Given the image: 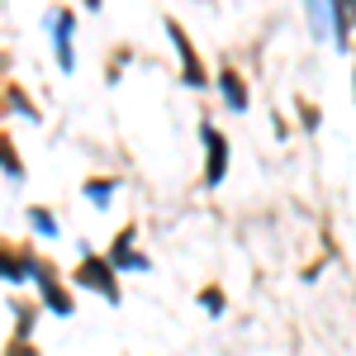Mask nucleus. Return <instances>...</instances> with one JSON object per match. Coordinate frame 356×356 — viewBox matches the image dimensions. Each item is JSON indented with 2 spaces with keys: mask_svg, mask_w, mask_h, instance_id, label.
Instances as JSON below:
<instances>
[{
  "mask_svg": "<svg viewBox=\"0 0 356 356\" xmlns=\"http://www.w3.org/2000/svg\"><path fill=\"white\" fill-rule=\"evenodd\" d=\"M195 300H200V309H204L209 318H219L223 309H228V295H223V285H204V290H200Z\"/></svg>",
  "mask_w": 356,
  "mask_h": 356,
  "instance_id": "4468645a",
  "label": "nucleus"
},
{
  "mask_svg": "<svg viewBox=\"0 0 356 356\" xmlns=\"http://www.w3.org/2000/svg\"><path fill=\"white\" fill-rule=\"evenodd\" d=\"M166 33H171V43H176V62H181V81L191 86V90H204L209 86V72H204V57H200V48H195V38L181 29V19L176 15H166L162 19Z\"/></svg>",
  "mask_w": 356,
  "mask_h": 356,
  "instance_id": "7ed1b4c3",
  "label": "nucleus"
},
{
  "mask_svg": "<svg viewBox=\"0 0 356 356\" xmlns=\"http://www.w3.org/2000/svg\"><path fill=\"white\" fill-rule=\"evenodd\" d=\"M323 19L332 24V48H337V53H347V48H352V5H347V0L323 5Z\"/></svg>",
  "mask_w": 356,
  "mask_h": 356,
  "instance_id": "1a4fd4ad",
  "label": "nucleus"
},
{
  "mask_svg": "<svg viewBox=\"0 0 356 356\" xmlns=\"http://www.w3.org/2000/svg\"><path fill=\"white\" fill-rule=\"evenodd\" d=\"M300 110H304V129H318V110H314V105H309V100H304Z\"/></svg>",
  "mask_w": 356,
  "mask_h": 356,
  "instance_id": "f3484780",
  "label": "nucleus"
},
{
  "mask_svg": "<svg viewBox=\"0 0 356 356\" xmlns=\"http://www.w3.org/2000/svg\"><path fill=\"white\" fill-rule=\"evenodd\" d=\"M0 356H43V352H38L33 342H24V337H10V342H5V352H0Z\"/></svg>",
  "mask_w": 356,
  "mask_h": 356,
  "instance_id": "dca6fc26",
  "label": "nucleus"
},
{
  "mask_svg": "<svg viewBox=\"0 0 356 356\" xmlns=\"http://www.w3.org/2000/svg\"><path fill=\"white\" fill-rule=\"evenodd\" d=\"M0 105H5V100H0Z\"/></svg>",
  "mask_w": 356,
  "mask_h": 356,
  "instance_id": "6ab92c4d",
  "label": "nucleus"
},
{
  "mask_svg": "<svg viewBox=\"0 0 356 356\" xmlns=\"http://www.w3.org/2000/svg\"><path fill=\"white\" fill-rule=\"evenodd\" d=\"M134 243H138V223H124V228H119V238L110 243V252H105V261H110L114 275H119V271L147 275V271H152V257H143Z\"/></svg>",
  "mask_w": 356,
  "mask_h": 356,
  "instance_id": "39448f33",
  "label": "nucleus"
},
{
  "mask_svg": "<svg viewBox=\"0 0 356 356\" xmlns=\"http://www.w3.org/2000/svg\"><path fill=\"white\" fill-rule=\"evenodd\" d=\"M10 314H15V332L10 337H24V342H33V328H38V300H10Z\"/></svg>",
  "mask_w": 356,
  "mask_h": 356,
  "instance_id": "9b49d317",
  "label": "nucleus"
},
{
  "mask_svg": "<svg viewBox=\"0 0 356 356\" xmlns=\"http://www.w3.org/2000/svg\"><path fill=\"white\" fill-rule=\"evenodd\" d=\"M48 33H53V57H57V72H76V48H72V38H76V15L72 10H48Z\"/></svg>",
  "mask_w": 356,
  "mask_h": 356,
  "instance_id": "423d86ee",
  "label": "nucleus"
},
{
  "mask_svg": "<svg viewBox=\"0 0 356 356\" xmlns=\"http://www.w3.org/2000/svg\"><path fill=\"white\" fill-rule=\"evenodd\" d=\"M24 219H29V228H33L38 238H48V243H53V238H62V228H57V214H53V209H43V204H29Z\"/></svg>",
  "mask_w": 356,
  "mask_h": 356,
  "instance_id": "f8f14e48",
  "label": "nucleus"
},
{
  "mask_svg": "<svg viewBox=\"0 0 356 356\" xmlns=\"http://www.w3.org/2000/svg\"><path fill=\"white\" fill-rule=\"evenodd\" d=\"M0 62H5V57H0Z\"/></svg>",
  "mask_w": 356,
  "mask_h": 356,
  "instance_id": "a211bd4d",
  "label": "nucleus"
},
{
  "mask_svg": "<svg viewBox=\"0 0 356 356\" xmlns=\"http://www.w3.org/2000/svg\"><path fill=\"white\" fill-rule=\"evenodd\" d=\"M29 261H33V247L29 243H5V238H0V280H5V285L29 280Z\"/></svg>",
  "mask_w": 356,
  "mask_h": 356,
  "instance_id": "0eeeda50",
  "label": "nucleus"
},
{
  "mask_svg": "<svg viewBox=\"0 0 356 356\" xmlns=\"http://www.w3.org/2000/svg\"><path fill=\"white\" fill-rule=\"evenodd\" d=\"M214 86H219V95H223V105H228V110H233V114H247L252 95H247V81L238 76V67H219Z\"/></svg>",
  "mask_w": 356,
  "mask_h": 356,
  "instance_id": "6e6552de",
  "label": "nucleus"
},
{
  "mask_svg": "<svg viewBox=\"0 0 356 356\" xmlns=\"http://www.w3.org/2000/svg\"><path fill=\"white\" fill-rule=\"evenodd\" d=\"M72 285H81V290H90V295H100V300H110V304L124 300L119 275L110 271V261H105L100 252H90L86 243H81V261H76V271H72Z\"/></svg>",
  "mask_w": 356,
  "mask_h": 356,
  "instance_id": "f03ea898",
  "label": "nucleus"
},
{
  "mask_svg": "<svg viewBox=\"0 0 356 356\" xmlns=\"http://www.w3.org/2000/svg\"><path fill=\"white\" fill-rule=\"evenodd\" d=\"M200 143H204V191H219L223 176H228V138H223V129L214 124V119H204L200 124Z\"/></svg>",
  "mask_w": 356,
  "mask_h": 356,
  "instance_id": "20e7f679",
  "label": "nucleus"
},
{
  "mask_svg": "<svg viewBox=\"0 0 356 356\" xmlns=\"http://www.w3.org/2000/svg\"><path fill=\"white\" fill-rule=\"evenodd\" d=\"M81 195L95 204V209H110L114 195H119V176H86V181H81Z\"/></svg>",
  "mask_w": 356,
  "mask_h": 356,
  "instance_id": "9d476101",
  "label": "nucleus"
},
{
  "mask_svg": "<svg viewBox=\"0 0 356 356\" xmlns=\"http://www.w3.org/2000/svg\"><path fill=\"white\" fill-rule=\"evenodd\" d=\"M0 100H5L10 110H19V114H29V119H38V105H33V100H29V95H24V90H19L15 81H10L5 90H0Z\"/></svg>",
  "mask_w": 356,
  "mask_h": 356,
  "instance_id": "2eb2a0df",
  "label": "nucleus"
},
{
  "mask_svg": "<svg viewBox=\"0 0 356 356\" xmlns=\"http://www.w3.org/2000/svg\"><path fill=\"white\" fill-rule=\"evenodd\" d=\"M29 280H33V290H38V309H48V314H57V318H72V314H76V300H72V290H67L62 271H57L48 257L33 252V261H29Z\"/></svg>",
  "mask_w": 356,
  "mask_h": 356,
  "instance_id": "f257e3e1",
  "label": "nucleus"
},
{
  "mask_svg": "<svg viewBox=\"0 0 356 356\" xmlns=\"http://www.w3.org/2000/svg\"><path fill=\"white\" fill-rule=\"evenodd\" d=\"M0 171L10 176V181H24V162H19V147L10 143V134L0 129Z\"/></svg>",
  "mask_w": 356,
  "mask_h": 356,
  "instance_id": "ddd939ff",
  "label": "nucleus"
}]
</instances>
